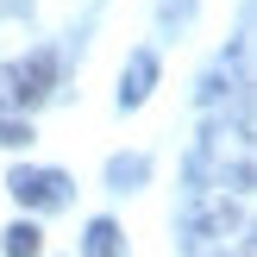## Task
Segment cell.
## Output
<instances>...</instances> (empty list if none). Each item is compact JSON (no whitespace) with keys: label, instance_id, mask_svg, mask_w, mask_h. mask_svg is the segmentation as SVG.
Masks as SVG:
<instances>
[{"label":"cell","instance_id":"7","mask_svg":"<svg viewBox=\"0 0 257 257\" xmlns=\"http://www.w3.org/2000/svg\"><path fill=\"white\" fill-rule=\"evenodd\" d=\"M88 257H125V238H119L113 220H94V226H88Z\"/></svg>","mask_w":257,"mask_h":257},{"label":"cell","instance_id":"8","mask_svg":"<svg viewBox=\"0 0 257 257\" xmlns=\"http://www.w3.org/2000/svg\"><path fill=\"white\" fill-rule=\"evenodd\" d=\"M0 145H7V151L13 145H32V125H25L19 113H0Z\"/></svg>","mask_w":257,"mask_h":257},{"label":"cell","instance_id":"3","mask_svg":"<svg viewBox=\"0 0 257 257\" xmlns=\"http://www.w3.org/2000/svg\"><path fill=\"white\" fill-rule=\"evenodd\" d=\"M195 176L201 182H251V132L245 125H207Z\"/></svg>","mask_w":257,"mask_h":257},{"label":"cell","instance_id":"5","mask_svg":"<svg viewBox=\"0 0 257 257\" xmlns=\"http://www.w3.org/2000/svg\"><path fill=\"white\" fill-rule=\"evenodd\" d=\"M151 82H157V57H151V50H132V63H125V75H119V107H145Z\"/></svg>","mask_w":257,"mask_h":257},{"label":"cell","instance_id":"6","mask_svg":"<svg viewBox=\"0 0 257 257\" xmlns=\"http://www.w3.org/2000/svg\"><path fill=\"white\" fill-rule=\"evenodd\" d=\"M0 257H44V232H38L32 220L7 226V232H0Z\"/></svg>","mask_w":257,"mask_h":257},{"label":"cell","instance_id":"2","mask_svg":"<svg viewBox=\"0 0 257 257\" xmlns=\"http://www.w3.org/2000/svg\"><path fill=\"white\" fill-rule=\"evenodd\" d=\"M57 88V50H32L19 63H0V113H32Z\"/></svg>","mask_w":257,"mask_h":257},{"label":"cell","instance_id":"4","mask_svg":"<svg viewBox=\"0 0 257 257\" xmlns=\"http://www.w3.org/2000/svg\"><path fill=\"white\" fill-rule=\"evenodd\" d=\"M7 188H13L19 207H38V213H50V207L69 201V176H57V170H13Z\"/></svg>","mask_w":257,"mask_h":257},{"label":"cell","instance_id":"1","mask_svg":"<svg viewBox=\"0 0 257 257\" xmlns=\"http://www.w3.org/2000/svg\"><path fill=\"white\" fill-rule=\"evenodd\" d=\"M182 226L195 251H220L226 238L238 245L251 232V182H201L182 207Z\"/></svg>","mask_w":257,"mask_h":257}]
</instances>
